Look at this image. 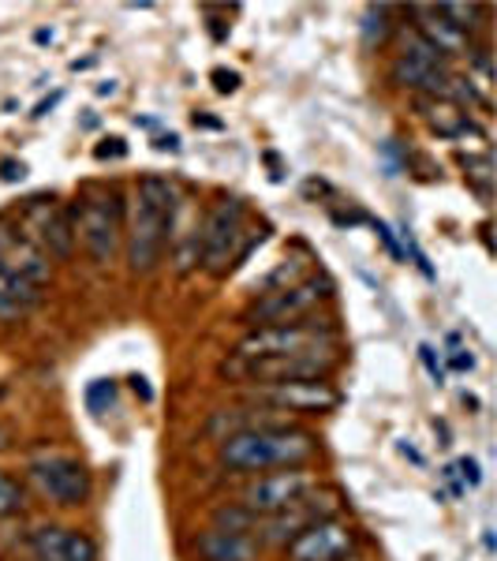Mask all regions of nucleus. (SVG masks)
I'll list each match as a JSON object with an SVG mask.
<instances>
[{"label":"nucleus","instance_id":"1","mask_svg":"<svg viewBox=\"0 0 497 561\" xmlns=\"http://www.w3.org/2000/svg\"><path fill=\"white\" fill-rule=\"evenodd\" d=\"M180 192L169 176L147 173L135 184L124 217V259L135 277H150L161 266L176 229Z\"/></svg>","mask_w":497,"mask_h":561},{"label":"nucleus","instance_id":"2","mask_svg":"<svg viewBox=\"0 0 497 561\" xmlns=\"http://www.w3.org/2000/svg\"><path fill=\"white\" fill-rule=\"evenodd\" d=\"M322 454L319 434H311L300 423H281V427L240 431L217 442V465L229 468L232 476H262L281 472V468H311Z\"/></svg>","mask_w":497,"mask_h":561},{"label":"nucleus","instance_id":"3","mask_svg":"<svg viewBox=\"0 0 497 561\" xmlns=\"http://www.w3.org/2000/svg\"><path fill=\"white\" fill-rule=\"evenodd\" d=\"M71 206V225L76 240H83L86 255L94 266H108L124 248V217H128V198L116 184H83Z\"/></svg>","mask_w":497,"mask_h":561},{"label":"nucleus","instance_id":"4","mask_svg":"<svg viewBox=\"0 0 497 561\" xmlns=\"http://www.w3.org/2000/svg\"><path fill=\"white\" fill-rule=\"evenodd\" d=\"M266 240V229L258 237L247 232V206L236 195H221L210 206L203 221V237H198V266L213 280L229 277L243 259L255 251V243Z\"/></svg>","mask_w":497,"mask_h":561},{"label":"nucleus","instance_id":"5","mask_svg":"<svg viewBox=\"0 0 497 561\" xmlns=\"http://www.w3.org/2000/svg\"><path fill=\"white\" fill-rule=\"evenodd\" d=\"M26 486L42 497V502L57 505V510H83L94 497V476L76 454L65 449H38L26 457Z\"/></svg>","mask_w":497,"mask_h":561},{"label":"nucleus","instance_id":"6","mask_svg":"<svg viewBox=\"0 0 497 561\" xmlns=\"http://www.w3.org/2000/svg\"><path fill=\"white\" fill-rule=\"evenodd\" d=\"M330 348H340L337 319L333 314H311L303 322L247 330L232 356L262 359V356H303V352H330Z\"/></svg>","mask_w":497,"mask_h":561},{"label":"nucleus","instance_id":"7","mask_svg":"<svg viewBox=\"0 0 497 561\" xmlns=\"http://www.w3.org/2000/svg\"><path fill=\"white\" fill-rule=\"evenodd\" d=\"M340 348L330 352H303V356H262V359H224L221 378L236 386H277V382H311L330 378L340 367Z\"/></svg>","mask_w":497,"mask_h":561},{"label":"nucleus","instance_id":"8","mask_svg":"<svg viewBox=\"0 0 497 561\" xmlns=\"http://www.w3.org/2000/svg\"><path fill=\"white\" fill-rule=\"evenodd\" d=\"M337 293L325 274H307L303 280L288 288H277V293H266V296H255V304L243 311V322L251 330H262V325H288V322H303L311 314H319V307H325Z\"/></svg>","mask_w":497,"mask_h":561},{"label":"nucleus","instance_id":"9","mask_svg":"<svg viewBox=\"0 0 497 561\" xmlns=\"http://www.w3.org/2000/svg\"><path fill=\"white\" fill-rule=\"evenodd\" d=\"M390 79L401 90H412L419 98H449V87H453V68L441 57L434 45H427L415 31L404 34L401 53L393 57Z\"/></svg>","mask_w":497,"mask_h":561},{"label":"nucleus","instance_id":"10","mask_svg":"<svg viewBox=\"0 0 497 561\" xmlns=\"http://www.w3.org/2000/svg\"><path fill=\"white\" fill-rule=\"evenodd\" d=\"M15 221H20L26 240H31L45 259L68 262L71 255H76V225H71V206L60 203V198H53V195L31 198Z\"/></svg>","mask_w":497,"mask_h":561},{"label":"nucleus","instance_id":"11","mask_svg":"<svg viewBox=\"0 0 497 561\" xmlns=\"http://www.w3.org/2000/svg\"><path fill=\"white\" fill-rule=\"evenodd\" d=\"M319 483H322V479H319V472H311V468H281V472H262V476H251L247 483H243L236 502L247 505V510L262 520V517H274V513L288 510V505H296L300 497L311 494Z\"/></svg>","mask_w":497,"mask_h":561},{"label":"nucleus","instance_id":"12","mask_svg":"<svg viewBox=\"0 0 497 561\" xmlns=\"http://www.w3.org/2000/svg\"><path fill=\"white\" fill-rule=\"evenodd\" d=\"M247 401L274 409L296 420V415H325L340 404V389L330 378H311V382H277V386H247Z\"/></svg>","mask_w":497,"mask_h":561},{"label":"nucleus","instance_id":"13","mask_svg":"<svg viewBox=\"0 0 497 561\" xmlns=\"http://www.w3.org/2000/svg\"><path fill=\"white\" fill-rule=\"evenodd\" d=\"M337 513H340V494L319 483L311 494L300 497V502H296V505H288V510L274 513V517H262L255 536H258L262 547L285 550L288 542H292L296 536H300L303 528H311L314 520L337 517Z\"/></svg>","mask_w":497,"mask_h":561},{"label":"nucleus","instance_id":"14","mask_svg":"<svg viewBox=\"0 0 497 561\" xmlns=\"http://www.w3.org/2000/svg\"><path fill=\"white\" fill-rule=\"evenodd\" d=\"M359 542H363L359 528L345 513H337V517L314 520L311 528H303L285 547V561H348L356 558Z\"/></svg>","mask_w":497,"mask_h":561},{"label":"nucleus","instance_id":"15","mask_svg":"<svg viewBox=\"0 0 497 561\" xmlns=\"http://www.w3.org/2000/svg\"><path fill=\"white\" fill-rule=\"evenodd\" d=\"M23 561H102L94 536L68 524H34L23 531Z\"/></svg>","mask_w":497,"mask_h":561},{"label":"nucleus","instance_id":"16","mask_svg":"<svg viewBox=\"0 0 497 561\" xmlns=\"http://www.w3.org/2000/svg\"><path fill=\"white\" fill-rule=\"evenodd\" d=\"M0 270H8L12 277L31 280V285H38V288H45L53 280L49 259L26 240L20 221H12V217H0Z\"/></svg>","mask_w":497,"mask_h":561},{"label":"nucleus","instance_id":"17","mask_svg":"<svg viewBox=\"0 0 497 561\" xmlns=\"http://www.w3.org/2000/svg\"><path fill=\"white\" fill-rule=\"evenodd\" d=\"M262 542L255 531H224V528H206L195 531L192 539V558L195 561H258L262 558Z\"/></svg>","mask_w":497,"mask_h":561},{"label":"nucleus","instance_id":"18","mask_svg":"<svg viewBox=\"0 0 497 561\" xmlns=\"http://www.w3.org/2000/svg\"><path fill=\"white\" fill-rule=\"evenodd\" d=\"M408 12L415 15V34H419L423 42L427 45H434V49L441 53L446 60H453V57H460L464 49H472V42L464 38V34L456 31L453 23L441 15V8H434V4H412Z\"/></svg>","mask_w":497,"mask_h":561},{"label":"nucleus","instance_id":"19","mask_svg":"<svg viewBox=\"0 0 497 561\" xmlns=\"http://www.w3.org/2000/svg\"><path fill=\"white\" fill-rule=\"evenodd\" d=\"M281 423H296V420H288V415L274 409H262V404H243V409H217L210 420H206V434H213V438L221 442V438H229V434L281 427Z\"/></svg>","mask_w":497,"mask_h":561},{"label":"nucleus","instance_id":"20","mask_svg":"<svg viewBox=\"0 0 497 561\" xmlns=\"http://www.w3.org/2000/svg\"><path fill=\"white\" fill-rule=\"evenodd\" d=\"M42 304V288L0 270V322H20Z\"/></svg>","mask_w":497,"mask_h":561},{"label":"nucleus","instance_id":"21","mask_svg":"<svg viewBox=\"0 0 497 561\" xmlns=\"http://www.w3.org/2000/svg\"><path fill=\"white\" fill-rule=\"evenodd\" d=\"M210 524L224 531H258V517L240 502H221L210 510Z\"/></svg>","mask_w":497,"mask_h":561},{"label":"nucleus","instance_id":"22","mask_svg":"<svg viewBox=\"0 0 497 561\" xmlns=\"http://www.w3.org/2000/svg\"><path fill=\"white\" fill-rule=\"evenodd\" d=\"M438 8H441V15H446V20L453 23L467 42H472V34L478 31V26H483L486 15H490V8H483V4H438Z\"/></svg>","mask_w":497,"mask_h":561},{"label":"nucleus","instance_id":"23","mask_svg":"<svg viewBox=\"0 0 497 561\" xmlns=\"http://www.w3.org/2000/svg\"><path fill=\"white\" fill-rule=\"evenodd\" d=\"M390 31H393V8L370 4L367 15H363V45H367V49H378V45H385Z\"/></svg>","mask_w":497,"mask_h":561},{"label":"nucleus","instance_id":"24","mask_svg":"<svg viewBox=\"0 0 497 561\" xmlns=\"http://www.w3.org/2000/svg\"><path fill=\"white\" fill-rule=\"evenodd\" d=\"M303 259H285L281 266H274L266 277L255 280V293L258 296H266V293H277V288H288V285H296V280H303Z\"/></svg>","mask_w":497,"mask_h":561},{"label":"nucleus","instance_id":"25","mask_svg":"<svg viewBox=\"0 0 497 561\" xmlns=\"http://www.w3.org/2000/svg\"><path fill=\"white\" fill-rule=\"evenodd\" d=\"M26 510V491H23V483L20 479H12L0 468V520H8V517H20V513Z\"/></svg>","mask_w":497,"mask_h":561},{"label":"nucleus","instance_id":"26","mask_svg":"<svg viewBox=\"0 0 497 561\" xmlns=\"http://www.w3.org/2000/svg\"><path fill=\"white\" fill-rule=\"evenodd\" d=\"M116 404V382L113 378H97V382L86 386V409L94 415H105Z\"/></svg>","mask_w":497,"mask_h":561},{"label":"nucleus","instance_id":"27","mask_svg":"<svg viewBox=\"0 0 497 561\" xmlns=\"http://www.w3.org/2000/svg\"><path fill=\"white\" fill-rule=\"evenodd\" d=\"M464 169H467V180H475V184H478V192L490 195V176H494L490 153H478V158H464Z\"/></svg>","mask_w":497,"mask_h":561},{"label":"nucleus","instance_id":"28","mask_svg":"<svg viewBox=\"0 0 497 561\" xmlns=\"http://www.w3.org/2000/svg\"><path fill=\"white\" fill-rule=\"evenodd\" d=\"M453 468H456V479H460V486H464V491H475V486L483 483V468H478L475 457H460Z\"/></svg>","mask_w":497,"mask_h":561},{"label":"nucleus","instance_id":"29","mask_svg":"<svg viewBox=\"0 0 497 561\" xmlns=\"http://www.w3.org/2000/svg\"><path fill=\"white\" fill-rule=\"evenodd\" d=\"M419 359H423V367H427V375L434 378V386H446V364L438 359V348L419 345Z\"/></svg>","mask_w":497,"mask_h":561},{"label":"nucleus","instance_id":"30","mask_svg":"<svg viewBox=\"0 0 497 561\" xmlns=\"http://www.w3.org/2000/svg\"><path fill=\"white\" fill-rule=\"evenodd\" d=\"M401 251H408V255H412V262H415V266H419L423 270V277H430L434 280V270H430V262H427V255H423V251H419V243H415V237H412V229H404V248Z\"/></svg>","mask_w":497,"mask_h":561},{"label":"nucleus","instance_id":"31","mask_svg":"<svg viewBox=\"0 0 497 561\" xmlns=\"http://www.w3.org/2000/svg\"><path fill=\"white\" fill-rule=\"evenodd\" d=\"M213 87H217V94H232V90L240 87V71H224V68H213Z\"/></svg>","mask_w":497,"mask_h":561},{"label":"nucleus","instance_id":"32","mask_svg":"<svg viewBox=\"0 0 497 561\" xmlns=\"http://www.w3.org/2000/svg\"><path fill=\"white\" fill-rule=\"evenodd\" d=\"M23 176H26V165H23V161H15V158H4V161H0V180H4V184H20Z\"/></svg>","mask_w":497,"mask_h":561},{"label":"nucleus","instance_id":"33","mask_svg":"<svg viewBox=\"0 0 497 561\" xmlns=\"http://www.w3.org/2000/svg\"><path fill=\"white\" fill-rule=\"evenodd\" d=\"M370 225H374V232H378V237H382L385 248H390V255H393V259H401L404 251H401V243L393 240V229H390V225H385V221H370Z\"/></svg>","mask_w":497,"mask_h":561},{"label":"nucleus","instance_id":"34","mask_svg":"<svg viewBox=\"0 0 497 561\" xmlns=\"http://www.w3.org/2000/svg\"><path fill=\"white\" fill-rule=\"evenodd\" d=\"M449 370H475V356L467 348L449 352Z\"/></svg>","mask_w":497,"mask_h":561},{"label":"nucleus","instance_id":"35","mask_svg":"<svg viewBox=\"0 0 497 561\" xmlns=\"http://www.w3.org/2000/svg\"><path fill=\"white\" fill-rule=\"evenodd\" d=\"M131 389L142 397V401H153V389L147 386V378H142V375H135V378H131Z\"/></svg>","mask_w":497,"mask_h":561},{"label":"nucleus","instance_id":"36","mask_svg":"<svg viewBox=\"0 0 497 561\" xmlns=\"http://www.w3.org/2000/svg\"><path fill=\"white\" fill-rule=\"evenodd\" d=\"M158 150H180V135H161V139H158Z\"/></svg>","mask_w":497,"mask_h":561},{"label":"nucleus","instance_id":"37","mask_svg":"<svg viewBox=\"0 0 497 561\" xmlns=\"http://www.w3.org/2000/svg\"><path fill=\"white\" fill-rule=\"evenodd\" d=\"M192 121H195V128H213V131L221 128V121H213V116H198V113H195Z\"/></svg>","mask_w":497,"mask_h":561},{"label":"nucleus","instance_id":"38","mask_svg":"<svg viewBox=\"0 0 497 561\" xmlns=\"http://www.w3.org/2000/svg\"><path fill=\"white\" fill-rule=\"evenodd\" d=\"M60 98H65V94H60V90H57V94H53V98H49V102H42L38 108H34V116H45V113H49V108H53V105H57V102H60Z\"/></svg>","mask_w":497,"mask_h":561},{"label":"nucleus","instance_id":"39","mask_svg":"<svg viewBox=\"0 0 497 561\" xmlns=\"http://www.w3.org/2000/svg\"><path fill=\"white\" fill-rule=\"evenodd\" d=\"M401 454H404V457H412L415 465H423V454H415V449L408 446V442H401Z\"/></svg>","mask_w":497,"mask_h":561},{"label":"nucleus","instance_id":"40","mask_svg":"<svg viewBox=\"0 0 497 561\" xmlns=\"http://www.w3.org/2000/svg\"><path fill=\"white\" fill-rule=\"evenodd\" d=\"M8 446H12V434H8L4 427H0V454H4Z\"/></svg>","mask_w":497,"mask_h":561}]
</instances>
